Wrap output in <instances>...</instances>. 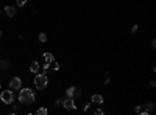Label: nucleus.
Returning <instances> with one entry per match:
<instances>
[{"label": "nucleus", "instance_id": "nucleus-1", "mask_svg": "<svg viewBox=\"0 0 156 115\" xmlns=\"http://www.w3.org/2000/svg\"><path fill=\"white\" fill-rule=\"evenodd\" d=\"M19 101H20V104H31V103H35L36 101V95H35V92H33L31 89H22L19 92Z\"/></svg>", "mask_w": 156, "mask_h": 115}, {"label": "nucleus", "instance_id": "nucleus-2", "mask_svg": "<svg viewBox=\"0 0 156 115\" xmlns=\"http://www.w3.org/2000/svg\"><path fill=\"white\" fill-rule=\"evenodd\" d=\"M48 86V78L46 73H38L35 76V87L39 90H44L46 87Z\"/></svg>", "mask_w": 156, "mask_h": 115}, {"label": "nucleus", "instance_id": "nucleus-3", "mask_svg": "<svg viewBox=\"0 0 156 115\" xmlns=\"http://www.w3.org/2000/svg\"><path fill=\"white\" fill-rule=\"evenodd\" d=\"M0 100H2L5 104H13V101H14L13 90H3L2 94H0Z\"/></svg>", "mask_w": 156, "mask_h": 115}, {"label": "nucleus", "instance_id": "nucleus-4", "mask_svg": "<svg viewBox=\"0 0 156 115\" xmlns=\"http://www.w3.org/2000/svg\"><path fill=\"white\" fill-rule=\"evenodd\" d=\"M63 106L66 111H69V112H72V111H75L77 109V104H75V100L74 98H66V100H63Z\"/></svg>", "mask_w": 156, "mask_h": 115}, {"label": "nucleus", "instance_id": "nucleus-5", "mask_svg": "<svg viewBox=\"0 0 156 115\" xmlns=\"http://www.w3.org/2000/svg\"><path fill=\"white\" fill-rule=\"evenodd\" d=\"M66 95H67V98L81 96V89L80 87H75V86H70V87H67V90H66Z\"/></svg>", "mask_w": 156, "mask_h": 115}, {"label": "nucleus", "instance_id": "nucleus-6", "mask_svg": "<svg viewBox=\"0 0 156 115\" xmlns=\"http://www.w3.org/2000/svg\"><path fill=\"white\" fill-rule=\"evenodd\" d=\"M9 87H11V90H20V87H22V79L19 78V76H14V78H11Z\"/></svg>", "mask_w": 156, "mask_h": 115}, {"label": "nucleus", "instance_id": "nucleus-7", "mask_svg": "<svg viewBox=\"0 0 156 115\" xmlns=\"http://www.w3.org/2000/svg\"><path fill=\"white\" fill-rule=\"evenodd\" d=\"M103 95H100V94H95V95H92L91 96V103H94V104H103Z\"/></svg>", "mask_w": 156, "mask_h": 115}, {"label": "nucleus", "instance_id": "nucleus-8", "mask_svg": "<svg viewBox=\"0 0 156 115\" xmlns=\"http://www.w3.org/2000/svg\"><path fill=\"white\" fill-rule=\"evenodd\" d=\"M30 72L35 73V75L39 73V64H38V61H33V62L30 64Z\"/></svg>", "mask_w": 156, "mask_h": 115}, {"label": "nucleus", "instance_id": "nucleus-9", "mask_svg": "<svg viewBox=\"0 0 156 115\" xmlns=\"http://www.w3.org/2000/svg\"><path fill=\"white\" fill-rule=\"evenodd\" d=\"M44 59H46V64H53L55 62V56L52 53H44Z\"/></svg>", "mask_w": 156, "mask_h": 115}, {"label": "nucleus", "instance_id": "nucleus-10", "mask_svg": "<svg viewBox=\"0 0 156 115\" xmlns=\"http://www.w3.org/2000/svg\"><path fill=\"white\" fill-rule=\"evenodd\" d=\"M5 13H6L8 17H13V16L16 14V8L14 6H5Z\"/></svg>", "mask_w": 156, "mask_h": 115}, {"label": "nucleus", "instance_id": "nucleus-11", "mask_svg": "<svg viewBox=\"0 0 156 115\" xmlns=\"http://www.w3.org/2000/svg\"><path fill=\"white\" fill-rule=\"evenodd\" d=\"M36 115H48L47 107H39V109H38V112H36Z\"/></svg>", "mask_w": 156, "mask_h": 115}, {"label": "nucleus", "instance_id": "nucleus-12", "mask_svg": "<svg viewBox=\"0 0 156 115\" xmlns=\"http://www.w3.org/2000/svg\"><path fill=\"white\" fill-rule=\"evenodd\" d=\"M144 109H145V112H153V109H155V106H153V103H148V104H145V107H144Z\"/></svg>", "mask_w": 156, "mask_h": 115}, {"label": "nucleus", "instance_id": "nucleus-13", "mask_svg": "<svg viewBox=\"0 0 156 115\" xmlns=\"http://www.w3.org/2000/svg\"><path fill=\"white\" fill-rule=\"evenodd\" d=\"M39 41H41V42H47V34H46V33H39Z\"/></svg>", "mask_w": 156, "mask_h": 115}, {"label": "nucleus", "instance_id": "nucleus-14", "mask_svg": "<svg viewBox=\"0 0 156 115\" xmlns=\"http://www.w3.org/2000/svg\"><path fill=\"white\" fill-rule=\"evenodd\" d=\"M50 69H53L55 72H58V70H59V64H58V62H53V64H50Z\"/></svg>", "mask_w": 156, "mask_h": 115}, {"label": "nucleus", "instance_id": "nucleus-15", "mask_svg": "<svg viewBox=\"0 0 156 115\" xmlns=\"http://www.w3.org/2000/svg\"><path fill=\"white\" fill-rule=\"evenodd\" d=\"M105 112L102 111V109H97V111H94V115H103Z\"/></svg>", "mask_w": 156, "mask_h": 115}, {"label": "nucleus", "instance_id": "nucleus-16", "mask_svg": "<svg viewBox=\"0 0 156 115\" xmlns=\"http://www.w3.org/2000/svg\"><path fill=\"white\" fill-rule=\"evenodd\" d=\"M27 2H25V0H17V5H19V6H24V5H25Z\"/></svg>", "mask_w": 156, "mask_h": 115}, {"label": "nucleus", "instance_id": "nucleus-17", "mask_svg": "<svg viewBox=\"0 0 156 115\" xmlns=\"http://www.w3.org/2000/svg\"><path fill=\"white\" fill-rule=\"evenodd\" d=\"M89 107H91V103H86V104L84 106H83V111H87V109Z\"/></svg>", "mask_w": 156, "mask_h": 115}, {"label": "nucleus", "instance_id": "nucleus-18", "mask_svg": "<svg viewBox=\"0 0 156 115\" xmlns=\"http://www.w3.org/2000/svg\"><path fill=\"white\" fill-rule=\"evenodd\" d=\"M48 69H50V64H46V65H44V72H47Z\"/></svg>", "mask_w": 156, "mask_h": 115}, {"label": "nucleus", "instance_id": "nucleus-19", "mask_svg": "<svg viewBox=\"0 0 156 115\" xmlns=\"http://www.w3.org/2000/svg\"><path fill=\"white\" fill-rule=\"evenodd\" d=\"M136 112H137V114H141V112H142V107H141V106H137V107H136Z\"/></svg>", "mask_w": 156, "mask_h": 115}, {"label": "nucleus", "instance_id": "nucleus-20", "mask_svg": "<svg viewBox=\"0 0 156 115\" xmlns=\"http://www.w3.org/2000/svg\"><path fill=\"white\" fill-rule=\"evenodd\" d=\"M131 31H133V33H136V31H137V25H133V28H131Z\"/></svg>", "mask_w": 156, "mask_h": 115}, {"label": "nucleus", "instance_id": "nucleus-21", "mask_svg": "<svg viewBox=\"0 0 156 115\" xmlns=\"http://www.w3.org/2000/svg\"><path fill=\"white\" fill-rule=\"evenodd\" d=\"M139 115H150V114H148V112H145V111H144V112H141Z\"/></svg>", "mask_w": 156, "mask_h": 115}, {"label": "nucleus", "instance_id": "nucleus-22", "mask_svg": "<svg viewBox=\"0 0 156 115\" xmlns=\"http://www.w3.org/2000/svg\"><path fill=\"white\" fill-rule=\"evenodd\" d=\"M0 37H2V31H0Z\"/></svg>", "mask_w": 156, "mask_h": 115}, {"label": "nucleus", "instance_id": "nucleus-23", "mask_svg": "<svg viewBox=\"0 0 156 115\" xmlns=\"http://www.w3.org/2000/svg\"><path fill=\"white\" fill-rule=\"evenodd\" d=\"M9 115H16V114H9Z\"/></svg>", "mask_w": 156, "mask_h": 115}, {"label": "nucleus", "instance_id": "nucleus-24", "mask_svg": "<svg viewBox=\"0 0 156 115\" xmlns=\"http://www.w3.org/2000/svg\"><path fill=\"white\" fill-rule=\"evenodd\" d=\"M27 115H33V114H27Z\"/></svg>", "mask_w": 156, "mask_h": 115}, {"label": "nucleus", "instance_id": "nucleus-25", "mask_svg": "<svg viewBox=\"0 0 156 115\" xmlns=\"http://www.w3.org/2000/svg\"><path fill=\"white\" fill-rule=\"evenodd\" d=\"M0 87H2V84H0Z\"/></svg>", "mask_w": 156, "mask_h": 115}]
</instances>
